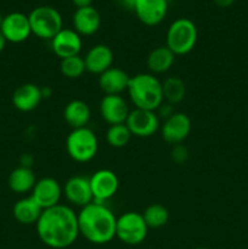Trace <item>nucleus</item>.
I'll use <instances>...</instances> for the list:
<instances>
[{
	"label": "nucleus",
	"instance_id": "ddd939ff",
	"mask_svg": "<svg viewBox=\"0 0 248 249\" xmlns=\"http://www.w3.org/2000/svg\"><path fill=\"white\" fill-rule=\"evenodd\" d=\"M51 49L60 60L79 55L82 50V36L72 28H62L53 39Z\"/></svg>",
	"mask_w": 248,
	"mask_h": 249
},
{
	"label": "nucleus",
	"instance_id": "f3484780",
	"mask_svg": "<svg viewBox=\"0 0 248 249\" xmlns=\"http://www.w3.org/2000/svg\"><path fill=\"white\" fill-rule=\"evenodd\" d=\"M113 51L105 44H97L90 48L84 56L87 72L91 74H102L113 65Z\"/></svg>",
	"mask_w": 248,
	"mask_h": 249
},
{
	"label": "nucleus",
	"instance_id": "b1692460",
	"mask_svg": "<svg viewBox=\"0 0 248 249\" xmlns=\"http://www.w3.org/2000/svg\"><path fill=\"white\" fill-rule=\"evenodd\" d=\"M175 55L167 46H158L148 53L146 63L152 74H162L173 67Z\"/></svg>",
	"mask_w": 248,
	"mask_h": 249
},
{
	"label": "nucleus",
	"instance_id": "f8f14e48",
	"mask_svg": "<svg viewBox=\"0 0 248 249\" xmlns=\"http://www.w3.org/2000/svg\"><path fill=\"white\" fill-rule=\"evenodd\" d=\"M62 195V187L57 180L53 178H41L36 180L31 196L44 211L60 204Z\"/></svg>",
	"mask_w": 248,
	"mask_h": 249
},
{
	"label": "nucleus",
	"instance_id": "39448f33",
	"mask_svg": "<svg viewBox=\"0 0 248 249\" xmlns=\"http://www.w3.org/2000/svg\"><path fill=\"white\" fill-rule=\"evenodd\" d=\"M66 150L68 156L78 163L90 162L99 150V140L88 126L72 129L66 139Z\"/></svg>",
	"mask_w": 248,
	"mask_h": 249
},
{
	"label": "nucleus",
	"instance_id": "2f4dec72",
	"mask_svg": "<svg viewBox=\"0 0 248 249\" xmlns=\"http://www.w3.org/2000/svg\"><path fill=\"white\" fill-rule=\"evenodd\" d=\"M214 4L218 5L219 7H229L233 4L235 0H213Z\"/></svg>",
	"mask_w": 248,
	"mask_h": 249
},
{
	"label": "nucleus",
	"instance_id": "f03ea898",
	"mask_svg": "<svg viewBox=\"0 0 248 249\" xmlns=\"http://www.w3.org/2000/svg\"><path fill=\"white\" fill-rule=\"evenodd\" d=\"M78 216L79 235L94 245H106L116 237L117 216L105 204L92 203L80 208Z\"/></svg>",
	"mask_w": 248,
	"mask_h": 249
},
{
	"label": "nucleus",
	"instance_id": "a211bd4d",
	"mask_svg": "<svg viewBox=\"0 0 248 249\" xmlns=\"http://www.w3.org/2000/svg\"><path fill=\"white\" fill-rule=\"evenodd\" d=\"M43 100L41 88L33 83H26L17 88L12 94V105L19 112H32Z\"/></svg>",
	"mask_w": 248,
	"mask_h": 249
},
{
	"label": "nucleus",
	"instance_id": "72a5a7b5",
	"mask_svg": "<svg viewBox=\"0 0 248 249\" xmlns=\"http://www.w3.org/2000/svg\"><path fill=\"white\" fill-rule=\"evenodd\" d=\"M2 19H4V16H2L1 14H0V27H1V23H2Z\"/></svg>",
	"mask_w": 248,
	"mask_h": 249
},
{
	"label": "nucleus",
	"instance_id": "c85d7f7f",
	"mask_svg": "<svg viewBox=\"0 0 248 249\" xmlns=\"http://www.w3.org/2000/svg\"><path fill=\"white\" fill-rule=\"evenodd\" d=\"M170 155H172V160H174L175 163L182 164V163L186 162V160L189 158V151H187V148L185 147L182 143H180V145L173 146V150Z\"/></svg>",
	"mask_w": 248,
	"mask_h": 249
},
{
	"label": "nucleus",
	"instance_id": "aec40b11",
	"mask_svg": "<svg viewBox=\"0 0 248 249\" xmlns=\"http://www.w3.org/2000/svg\"><path fill=\"white\" fill-rule=\"evenodd\" d=\"M130 75L118 67L108 68L99 75V87L105 95H121L128 89Z\"/></svg>",
	"mask_w": 248,
	"mask_h": 249
},
{
	"label": "nucleus",
	"instance_id": "0eeeda50",
	"mask_svg": "<svg viewBox=\"0 0 248 249\" xmlns=\"http://www.w3.org/2000/svg\"><path fill=\"white\" fill-rule=\"evenodd\" d=\"M148 226L138 212H126L117 218L116 237L128 246H138L146 240Z\"/></svg>",
	"mask_w": 248,
	"mask_h": 249
},
{
	"label": "nucleus",
	"instance_id": "6ab92c4d",
	"mask_svg": "<svg viewBox=\"0 0 248 249\" xmlns=\"http://www.w3.org/2000/svg\"><path fill=\"white\" fill-rule=\"evenodd\" d=\"M73 29L80 36H89L96 33L101 26V16L95 7L88 6L75 10L73 15Z\"/></svg>",
	"mask_w": 248,
	"mask_h": 249
},
{
	"label": "nucleus",
	"instance_id": "5701e85b",
	"mask_svg": "<svg viewBox=\"0 0 248 249\" xmlns=\"http://www.w3.org/2000/svg\"><path fill=\"white\" fill-rule=\"evenodd\" d=\"M36 179L35 174L31 168L27 167H18L12 170L7 179V185L10 190L14 191L15 194H27L32 192L34 185H35Z\"/></svg>",
	"mask_w": 248,
	"mask_h": 249
},
{
	"label": "nucleus",
	"instance_id": "4468645a",
	"mask_svg": "<svg viewBox=\"0 0 248 249\" xmlns=\"http://www.w3.org/2000/svg\"><path fill=\"white\" fill-rule=\"evenodd\" d=\"M100 116L109 125L125 123L130 112L122 95H105L100 102Z\"/></svg>",
	"mask_w": 248,
	"mask_h": 249
},
{
	"label": "nucleus",
	"instance_id": "dca6fc26",
	"mask_svg": "<svg viewBox=\"0 0 248 249\" xmlns=\"http://www.w3.org/2000/svg\"><path fill=\"white\" fill-rule=\"evenodd\" d=\"M134 12L146 26H157L167 16L168 0H138Z\"/></svg>",
	"mask_w": 248,
	"mask_h": 249
},
{
	"label": "nucleus",
	"instance_id": "f704fd0d",
	"mask_svg": "<svg viewBox=\"0 0 248 249\" xmlns=\"http://www.w3.org/2000/svg\"><path fill=\"white\" fill-rule=\"evenodd\" d=\"M196 249H211V248H206V247H201V248H196Z\"/></svg>",
	"mask_w": 248,
	"mask_h": 249
},
{
	"label": "nucleus",
	"instance_id": "20e7f679",
	"mask_svg": "<svg viewBox=\"0 0 248 249\" xmlns=\"http://www.w3.org/2000/svg\"><path fill=\"white\" fill-rule=\"evenodd\" d=\"M165 38V46L175 56H184L191 53L196 46L198 31L191 19L181 17L170 24Z\"/></svg>",
	"mask_w": 248,
	"mask_h": 249
},
{
	"label": "nucleus",
	"instance_id": "6e6552de",
	"mask_svg": "<svg viewBox=\"0 0 248 249\" xmlns=\"http://www.w3.org/2000/svg\"><path fill=\"white\" fill-rule=\"evenodd\" d=\"M125 125L136 138H150L159 129V117L156 111L134 108L129 112Z\"/></svg>",
	"mask_w": 248,
	"mask_h": 249
},
{
	"label": "nucleus",
	"instance_id": "f257e3e1",
	"mask_svg": "<svg viewBox=\"0 0 248 249\" xmlns=\"http://www.w3.org/2000/svg\"><path fill=\"white\" fill-rule=\"evenodd\" d=\"M35 229L39 240L53 249L71 247L79 237L77 214L65 204L44 209Z\"/></svg>",
	"mask_w": 248,
	"mask_h": 249
},
{
	"label": "nucleus",
	"instance_id": "473e14b6",
	"mask_svg": "<svg viewBox=\"0 0 248 249\" xmlns=\"http://www.w3.org/2000/svg\"><path fill=\"white\" fill-rule=\"evenodd\" d=\"M6 43H7L6 39H5V36H2V33L0 32V53H1V51L5 49V46H6Z\"/></svg>",
	"mask_w": 248,
	"mask_h": 249
},
{
	"label": "nucleus",
	"instance_id": "9b49d317",
	"mask_svg": "<svg viewBox=\"0 0 248 249\" xmlns=\"http://www.w3.org/2000/svg\"><path fill=\"white\" fill-rule=\"evenodd\" d=\"M0 32L9 43H23L32 34L28 16L22 12H11L6 15L2 19Z\"/></svg>",
	"mask_w": 248,
	"mask_h": 249
},
{
	"label": "nucleus",
	"instance_id": "bb28decb",
	"mask_svg": "<svg viewBox=\"0 0 248 249\" xmlns=\"http://www.w3.org/2000/svg\"><path fill=\"white\" fill-rule=\"evenodd\" d=\"M60 71L61 74L63 77L68 78V79H77V78H80L87 72L84 57H82L80 55H77L72 56V57L63 58V60H61L60 63Z\"/></svg>",
	"mask_w": 248,
	"mask_h": 249
},
{
	"label": "nucleus",
	"instance_id": "7ed1b4c3",
	"mask_svg": "<svg viewBox=\"0 0 248 249\" xmlns=\"http://www.w3.org/2000/svg\"><path fill=\"white\" fill-rule=\"evenodd\" d=\"M126 91L135 108L157 111L164 102L162 82L152 73H139L130 77Z\"/></svg>",
	"mask_w": 248,
	"mask_h": 249
},
{
	"label": "nucleus",
	"instance_id": "c756f323",
	"mask_svg": "<svg viewBox=\"0 0 248 249\" xmlns=\"http://www.w3.org/2000/svg\"><path fill=\"white\" fill-rule=\"evenodd\" d=\"M136 1H138V0H118V2L124 7V9L131 10V11H134Z\"/></svg>",
	"mask_w": 248,
	"mask_h": 249
},
{
	"label": "nucleus",
	"instance_id": "1a4fd4ad",
	"mask_svg": "<svg viewBox=\"0 0 248 249\" xmlns=\"http://www.w3.org/2000/svg\"><path fill=\"white\" fill-rule=\"evenodd\" d=\"M192 123L190 117L182 112H174L170 117L164 119L160 134L163 140L169 145H180L189 138L191 133Z\"/></svg>",
	"mask_w": 248,
	"mask_h": 249
},
{
	"label": "nucleus",
	"instance_id": "423d86ee",
	"mask_svg": "<svg viewBox=\"0 0 248 249\" xmlns=\"http://www.w3.org/2000/svg\"><path fill=\"white\" fill-rule=\"evenodd\" d=\"M32 34L43 40H51L62 27V16L55 7L38 6L28 15Z\"/></svg>",
	"mask_w": 248,
	"mask_h": 249
},
{
	"label": "nucleus",
	"instance_id": "2eb2a0df",
	"mask_svg": "<svg viewBox=\"0 0 248 249\" xmlns=\"http://www.w3.org/2000/svg\"><path fill=\"white\" fill-rule=\"evenodd\" d=\"M62 192L70 203L80 208L94 202L89 178L80 175L70 178L62 187Z\"/></svg>",
	"mask_w": 248,
	"mask_h": 249
},
{
	"label": "nucleus",
	"instance_id": "9d476101",
	"mask_svg": "<svg viewBox=\"0 0 248 249\" xmlns=\"http://www.w3.org/2000/svg\"><path fill=\"white\" fill-rule=\"evenodd\" d=\"M90 180L92 198L96 203L105 204L117 194L119 187V180L116 173L109 169H100L95 172Z\"/></svg>",
	"mask_w": 248,
	"mask_h": 249
},
{
	"label": "nucleus",
	"instance_id": "412c9836",
	"mask_svg": "<svg viewBox=\"0 0 248 249\" xmlns=\"http://www.w3.org/2000/svg\"><path fill=\"white\" fill-rule=\"evenodd\" d=\"M63 118L72 129L85 128L91 118L89 105L82 100H72L63 109Z\"/></svg>",
	"mask_w": 248,
	"mask_h": 249
},
{
	"label": "nucleus",
	"instance_id": "cd10ccee",
	"mask_svg": "<svg viewBox=\"0 0 248 249\" xmlns=\"http://www.w3.org/2000/svg\"><path fill=\"white\" fill-rule=\"evenodd\" d=\"M131 133L125 125L123 124H116V125H109L106 133V140L111 147L122 148L129 143L131 139Z\"/></svg>",
	"mask_w": 248,
	"mask_h": 249
},
{
	"label": "nucleus",
	"instance_id": "393cba45",
	"mask_svg": "<svg viewBox=\"0 0 248 249\" xmlns=\"http://www.w3.org/2000/svg\"><path fill=\"white\" fill-rule=\"evenodd\" d=\"M163 99L170 105H177L184 100L186 95V87L179 77H169L162 83Z\"/></svg>",
	"mask_w": 248,
	"mask_h": 249
},
{
	"label": "nucleus",
	"instance_id": "7c9ffc66",
	"mask_svg": "<svg viewBox=\"0 0 248 249\" xmlns=\"http://www.w3.org/2000/svg\"><path fill=\"white\" fill-rule=\"evenodd\" d=\"M92 1H94V0H72L73 5H74V6H77V9L91 6Z\"/></svg>",
	"mask_w": 248,
	"mask_h": 249
},
{
	"label": "nucleus",
	"instance_id": "4be33fe9",
	"mask_svg": "<svg viewBox=\"0 0 248 249\" xmlns=\"http://www.w3.org/2000/svg\"><path fill=\"white\" fill-rule=\"evenodd\" d=\"M41 213H43V209L34 201L32 196L18 199L14 204V208H12L14 218L22 225L36 224V221L40 218Z\"/></svg>",
	"mask_w": 248,
	"mask_h": 249
},
{
	"label": "nucleus",
	"instance_id": "a878e982",
	"mask_svg": "<svg viewBox=\"0 0 248 249\" xmlns=\"http://www.w3.org/2000/svg\"><path fill=\"white\" fill-rule=\"evenodd\" d=\"M142 216L148 229H160L169 220V212L162 204L152 203L146 207Z\"/></svg>",
	"mask_w": 248,
	"mask_h": 249
}]
</instances>
